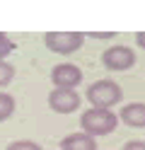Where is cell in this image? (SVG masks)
<instances>
[{
	"label": "cell",
	"instance_id": "obj_10",
	"mask_svg": "<svg viewBox=\"0 0 145 150\" xmlns=\"http://www.w3.org/2000/svg\"><path fill=\"white\" fill-rule=\"evenodd\" d=\"M12 78H15V65L7 61H0V90L7 87L12 82Z\"/></svg>",
	"mask_w": 145,
	"mask_h": 150
},
{
	"label": "cell",
	"instance_id": "obj_14",
	"mask_svg": "<svg viewBox=\"0 0 145 150\" xmlns=\"http://www.w3.org/2000/svg\"><path fill=\"white\" fill-rule=\"evenodd\" d=\"M135 44H138L140 49H145V32H138V34H135Z\"/></svg>",
	"mask_w": 145,
	"mask_h": 150
},
{
	"label": "cell",
	"instance_id": "obj_1",
	"mask_svg": "<svg viewBox=\"0 0 145 150\" xmlns=\"http://www.w3.org/2000/svg\"><path fill=\"white\" fill-rule=\"evenodd\" d=\"M80 126H82V133L92 136V138L109 136V133L116 131V126H119V116H116L111 109H94V107H90L80 116Z\"/></svg>",
	"mask_w": 145,
	"mask_h": 150
},
{
	"label": "cell",
	"instance_id": "obj_9",
	"mask_svg": "<svg viewBox=\"0 0 145 150\" xmlns=\"http://www.w3.org/2000/svg\"><path fill=\"white\" fill-rule=\"evenodd\" d=\"M12 114H15V97L7 92H0V124L7 121Z\"/></svg>",
	"mask_w": 145,
	"mask_h": 150
},
{
	"label": "cell",
	"instance_id": "obj_7",
	"mask_svg": "<svg viewBox=\"0 0 145 150\" xmlns=\"http://www.w3.org/2000/svg\"><path fill=\"white\" fill-rule=\"evenodd\" d=\"M119 121L131 128H145V102H131L119 111Z\"/></svg>",
	"mask_w": 145,
	"mask_h": 150
},
{
	"label": "cell",
	"instance_id": "obj_5",
	"mask_svg": "<svg viewBox=\"0 0 145 150\" xmlns=\"http://www.w3.org/2000/svg\"><path fill=\"white\" fill-rule=\"evenodd\" d=\"M82 104V97L77 95V90H51V95H48V107L51 111L56 114H73L77 111Z\"/></svg>",
	"mask_w": 145,
	"mask_h": 150
},
{
	"label": "cell",
	"instance_id": "obj_12",
	"mask_svg": "<svg viewBox=\"0 0 145 150\" xmlns=\"http://www.w3.org/2000/svg\"><path fill=\"white\" fill-rule=\"evenodd\" d=\"M5 150H44L39 143H34V140H12Z\"/></svg>",
	"mask_w": 145,
	"mask_h": 150
},
{
	"label": "cell",
	"instance_id": "obj_6",
	"mask_svg": "<svg viewBox=\"0 0 145 150\" xmlns=\"http://www.w3.org/2000/svg\"><path fill=\"white\" fill-rule=\"evenodd\" d=\"M51 82L56 90H75L82 82V70L75 63H58L51 70Z\"/></svg>",
	"mask_w": 145,
	"mask_h": 150
},
{
	"label": "cell",
	"instance_id": "obj_11",
	"mask_svg": "<svg viewBox=\"0 0 145 150\" xmlns=\"http://www.w3.org/2000/svg\"><path fill=\"white\" fill-rule=\"evenodd\" d=\"M12 51H15V41L10 39L5 32H0V61H5Z\"/></svg>",
	"mask_w": 145,
	"mask_h": 150
},
{
	"label": "cell",
	"instance_id": "obj_15",
	"mask_svg": "<svg viewBox=\"0 0 145 150\" xmlns=\"http://www.w3.org/2000/svg\"><path fill=\"white\" fill-rule=\"evenodd\" d=\"M90 36H94V39H111L114 32H111V34H90Z\"/></svg>",
	"mask_w": 145,
	"mask_h": 150
},
{
	"label": "cell",
	"instance_id": "obj_2",
	"mask_svg": "<svg viewBox=\"0 0 145 150\" xmlns=\"http://www.w3.org/2000/svg\"><path fill=\"white\" fill-rule=\"evenodd\" d=\"M87 99L94 109H111L114 104H119L123 99V90L119 82L114 80H97L87 87Z\"/></svg>",
	"mask_w": 145,
	"mask_h": 150
},
{
	"label": "cell",
	"instance_id": "obj_3",
	"mask_svg": "<svg viewBox=\"0 0 145 150\" xmlns=\"http://www.w3.org/2000/svg\"><path fill=\"white\" fill-rule=\"evenodd\" d=\"M44 44L48 51L58 56H70L85 44V34L82 32H46Z\"/></svg>",
	"mask_w": 145,
	"mask_h": 150
},
{
	"label": "cell",
	"instance_id": "obj_4",
	"mask_svg": "<svg viewBox=\"0 0 145 150\" xmlns=\"http://www.w3.org/2000/svg\"><path fill=\"white\" fill-rule=\"evenodd\" d=\"M102 63L106 70L111 73H123V70H131L135 65V51L131 46H111L102 53Z\"/></svg>",
	"mask_w": 145,
	"mask_h": 150
},
{
	"label": "cell",
	"instance_id": "obj_8",
	"mask_svg": "<svg viewBox=\"0 0 145 150\" xmlns=\"http://www.w3.org/2000/svg\"><path fill=\"white\" fill-rule=\"evenodd\" d=\"M61 150H97V138L87 133H68L61 140Z\"/></svg>",
	"mask_w": 145,
	"mask_h": 150
},
{
	"label": "cell",
	"instance_id": "obj_13",
	"mask_svg": "<svg viewBox=\"0 0 145 150\" xmlns=\"http://www.w3.org/2000/svg\"><path fill=\"white\" fill-rule=\"evenodd\" d=\"M123 150H145V140H128Z\"/></svg>",
	"mask_w": 145,
	"mask_h": 150
}]
</instances>
